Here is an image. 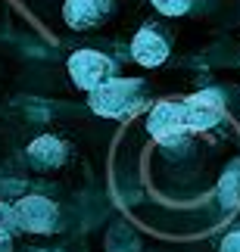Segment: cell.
I'll return each instance as SVG.
<instances>
[{
	"label": "cell",
	"instance_id": "1",
	"mask_svg": "<svg viewBox=\"0 0 240 252\" xmlns=\"http://www.w3.org/2000/svg\"><path fill=\"white\" fill-rule=\"evenodd\" d=\"M91 109L103 119H122L143 103V81L140 78H112L97 87L91 96Z\"/></svg>",
	"mask_w": 240,
	"mask_h": 252
},
{
	"label": "cell",
	"instance_id": "2",
	"mask_svg": "<svg viewBox=\"0 0 240 252\" xmlns=\"http://www.w3.org/2000/svg\"><path fill=\"white\" fill-rule=\"evenodd\" d=\"M66 65H69V78L75 81V87H81L88 94L116 78V63L100 50H75Z\"/></svg>",
	"mask_w": 240,
	"mask_h": 252
},
{
	"label": "cell",
	"instance_id": "3",
	"mask_svg": "<svg viewBox=\"0 0 240 252\" xmlns=\"http://www.w3.org/2000/svg\"><path fill=\"white\" fill-rule=\"evenodd\" d=\"M147 131L159 143H178V140H184L187 134H190L184 100H162V103H156L150 109V115H147Z\"/></svg>",
	"mask_w": 240,
	"mask_h": 252
},
{
	"label": "cell",
	"instance_id": "4",
	"mask_svg": "<svg viewBox=\"0 0 240 252\" xmlns=\"http://www.w3.org/2000/svg\"><path fill=\"white\" fill-rule=\"evenodd\" d=\"M13 209H16L19 230H25V234H50V230L60 224V209H56V202L47 199V196L28 193V196H22Z\"/></svg>",
	"mask_w": 240,
	"mask_h": 252
},
{
	"label": "cell",
	"instance_id": "5",
	"mask_svg": "<svg viewBox=\"0 0 240 252\" xmlns=\"http://www.w3.org/2000/svg\"><path fill=\"white\" fill-rule=\"evenodd\" d=\"M184 109H187L190 131H209V128H215V125L222 122L225 103H222V94L218 91H200V94L184 100Z\"/></svg>",
	"mask_w": 240,
	"mask_h": 252
},
{
	"label": "cell",
	"instance_id": "6",
	"mask_svg": "<svg viewBox=\"0 0 240 252\" xmlns=\"http://www.w3.org/2000/svg\"><path fill=\"white\" fill-rule=\"evenodd\" d=\"M109 9H112V0H66L63 19H66L69 28L84 32V28L100 25L103 19L109 16Z\"/></svg>",
	"mask_w": 240,
	"mask_h": 252
},
{
	"label": "cell",
	"instance_id": "7",
	"mask_svg": "<svg viewBox=\"0 0 240 252\" xmlns=\"http://www.w3.org/2000/svg\"><path fill=\"white\" fill-rule=\"evenodd\" d=\"M131 56L147 69H156L169 60V41L162 37L156 28H140L131 41Z\"/></svg>",
	"mask_w": 240,
	"mask_h": 252
},
{
	"label": "cell",
	"instance_id": "8",
	"mask_svg": "<svg viewBox=\"0 0 240 252\" xmlns=\"http://www.w3.org/2000/svg\"><path fill=\"white\" fill-rule=\"evenodd\" d=\"M25 156H28V165H32V168L44 171V168L63 165L66 156H69V147H66L60 137H53V134H41V137H34L32 143H28Z\"/></svg>",
	"mask_w": 240,
	"mask_h": 252
},
{
	"label": "cell",
	"instance_id": "9",
	"mask_svg": "<svg viewBox=\"0 0 240 252\" xmlns=\"http://www.w3.org/2000/svg\"><path fill=\"white\" fill-rule=\"evenodd\" d=\"M218 199H222V206H228V209H234L240 202V165L225 171L222 184H218Z\"/></svg>",
	"mask_w": 240,
	"mask_h": 252
},
{
	"label": "cell",
	"instance_id": "10",
	"mask_svg": "<svg viewBox=\"0 0 240 252\" xmlns=\"http://www.w3.org/2000/svg\"><path fill=\"white\" fill-rule=\"evenodd\" d=\"M19 230V221H16V209L6 206L3 199H0V240H6V243H13V234Z\"/></svg>",
	"mask_w": 240,
	"mask_h": 252
},
{
	"label": "cell",
	"instance_id": "11",
	"mask_svg": "<svg viewBox=\"0 0 240 252\" xmlns=\"http://www.w3.org/2000/svg\"><path fill=\"white\" fill-rule=\"evenodd\" d=\"M150 3L156 6L159 13H166V16H184L190 0H150Z\"/></svg>",
	"mask_w": 240,
	"mask_h": 252
},
{
	"label": "cell",
	"instance_id": "12",
	"mask_svg": "<svg viewBox=\"0 0 240 252\" xmlns=\"http://www.w3.org/2000/svg\"><path fill=\"white\" fill-rule=\"evenodd\" d=\"M218 252H240V230H231V234H228V237L222 240Z\"/></svg>",
	"mask_w": 240,
	"mask_h": 252
},
{
	"label": "cell",
	"instance_id": "13",
	"mask_svg": "<svg viewBox=\"0 0 240 252\" xmlns=\"http://www.w3.org/2000/svg\"><path fill=\"white\" fill-rule=\"evenodd\" d=\"M0 252H13V243H6V240H0Z\"/></svg>",
	"mask_w": 240,
	"mask_h": 252
},
{
	"label": "cell",
	"instance_id": "14",
	"mask_svg": "<svg viewBox=\"0 0 240 252\" xmlns=\"http://www.w3.org/2000/svg\"><path fill=\"white\" fill-rule=\"evenodd\" d=\"M34 252H47V249H34Z\"/></svg>",
	"mask_w": 240,
	"mask_h": 252
}]
</instances>
